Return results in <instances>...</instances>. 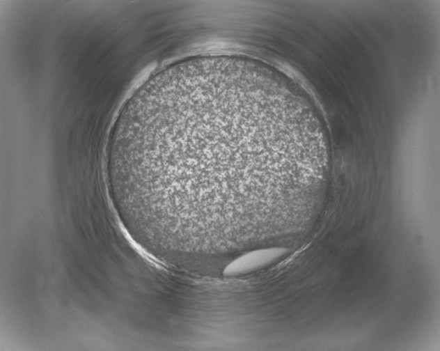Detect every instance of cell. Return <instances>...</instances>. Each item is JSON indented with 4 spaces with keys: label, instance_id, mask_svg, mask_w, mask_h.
I'll return each instance as SVG.
<instances>
[{
    "label": "cell",
    "instance_id": "7a4b0ae2",
    "mask_svg": "<svg viewBox=\"0 0 440 351\" xmlns=\"http://www.w3.org/2000/svg\"><path fill=\"white\" fill-rule=\"evenodd\" d=\"M289 250L284 247H267L245 252L230 262L223 269L226 277H235L249 274L283 258Z\"/></svg>",
    "mask_w": 440,
    "mask_h": 351
},
{
    "label": "cell",
    "instance_id": "6da1fadb",
    "mask_svg": "<svg viewBox=\"0 0 440 351\" xmlns=\"http://www.w3.org/2000/svg\"><path fill=\"white\" fill-rule=\"evenodd\" d=\"M111 196L137 233L170 252L219 253L274 232L311 169L272 75L228 59L174 64L125 104L108 148Z\"/></svg>",
    "mask_w": 440,
    "mask_h": 351
}]
</instances>
